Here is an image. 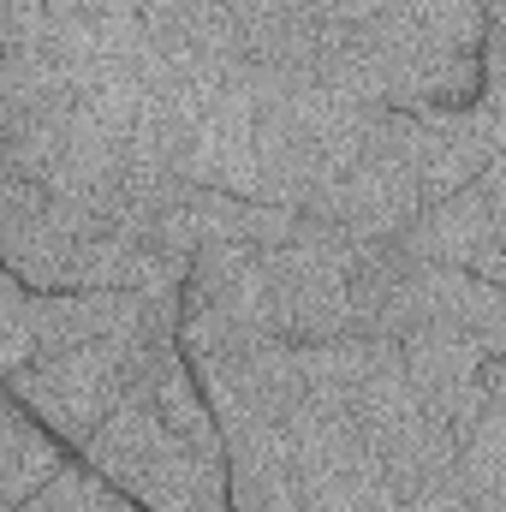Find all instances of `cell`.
Segmentation results:
<instances>
[{
	"mask_svg": "<svg viewBox=\"0 0 506 512\" xmlns=\"http://www.w3.org/2000/svg\"><path fill=\"white\" fill-rule=\"evenodd\" d=\"M489 60L501 66V78H506V30H495V36H489Z\"/></svg>",
	"mask_w": 506,
	"mask_h": 512,
	"instance_id": "8fae6325",
	"label": "cell"
},
{
	"mask_svg": "<svg viewBox=\"0 0 506 512\" xmlns=\"http://www.w3.org/2000/svg\"><path fill=\"white\" fill-rule=\"evenodd\" d=\"M18 512H143V507L126 501L102 471H90V465L72 453V465H66V471L36 495V501H24Z\"/></svg>",
	"mask_w": 506,
	"mask_h": 512,
	"instance_id": "9c48e42d",
	"label": "cell"
},
{
	"mask_svg": "<svg viewBox=\"0 0 506 512\" xmlns=\"http://www.w3.org/2000/svg\"><path fill=\"white\" fill-rule=\"evenodd\" d=\"M66 465H72V447L24 399L6 393V411H0V501H6V512L36 501Z\"/></svg>",
	"mask_w": 506,
	"mask_h": 512,
	"instance_id": "ba28073f",
	"label": "cell"
},
{
	"mask_svg": "<svg viewBox=\"0 0 506 512\" xmlns=\"http://www.w3.org/2000/svg\"><path fill=\"white\" fill-rule=\"evenodd\" d=\"M411 322H441L471 340H483L495 358H506V286L471 274V268H441L417 262L405 268V328Z\"/></svg>",
	"mask_w": 506,
	"mask_h": 512,
	"instance_id": "5b68a950",
	"label": "cell"
},
{
	"mask_svg": "<svg viewBox=\"0 0 506 512\" xmlns=\"http://www.w3.org/2000/svg\"><path fill=\"white\" fill-rule=\"evenodd\" d=\"M78 459L143 512H233V453L179 340L155 352Z\"/></svg>",
	"mask_w": 506,
	"mask_h": 512,
	"instance_id": "6da1fadb",
	"label": "cell"
},
{
	"mask_svg": "<svg viewBox=\"0 0 506 512\" xmlns=\"http://www.w3.org/2000/svg\"><path fill=\"white\" fill-rule=\"evenodd\" d=\"M489 245H495V203H489V185L483 179L471 191H453L441 203H423V215L399 239L405 256L441 262V268H471Z\"/></svg>",
	"mask_w": 506,
	"mask_h": 512,
	"instance_id": "52a82bcc",
	"label": "cell"
},
{
	"mask_svg": "<svg viewBox=\"0 0 506 512\" xmlns=\"http://www.w3.org/2000/svg\"><path fill=\"white\" fill-rule=\"evenodd\" d=\"M179 340V304L137 322L126 334H108L96 346H78V352H60V358H36L30 370L6 376V393L24 399L72 453L126 405V393L137 387V376L155 364V352Z\"/></svg>",
	"mask_w": 506,
	"mask_h": 512,
	"instance_id": "7a4b0ae2",
	"label": "cell"
},
{
	"mask_svg": "<svg viewBox=\"0 0 506 512\" xmlns=\"http://www.w3.org/2000/svg\"><path fill=\"white\" fill-rule=\"evenodd\" d=\"M179 298L173 292H36L24 286L18 274H6V340H0V364L6 376L30 370L36 358H60V352H78V346H96L108 334H126L137 322L173 310Z\"/></svg>",
	"mask_w": 506,
	"mask_h": 512,
	"instance_id": "3957f363",
	"label": "cell"
},
{
	"mask_svg": "<svg viewBox=\"0 0 506 512\" xmlns=\"http://www.w3.org/2000/svg\"><path fill=\"white\" fill-rule=\"evenodd\" d=\"M489 18H495V30H506V0H489Z\"/></svg>",
	"mask_w": 506,
	"mask_h": 512,
	"instance_id": "7c38bea8",
	"label": "cell"
},
{
	"mask_svg": "<svg viewBox=\"0 0 506 512\" xmlns=\"http://www.w3.org/2000/svg\"><path fill=\"white\" fill-rule=\"evenodd\" d=\"M399 352H405V376L417 387V399L465 441L471 423L483 417V399H489V364L495 352L459 328H441V322H411L399 334Z\"/></svg>",
	"mask_w": 506,
	"mask_h": 512,
	"instance_id": "277c9868",
	"label": "cell"
},
{
	"mask_svg": "<svg viewBox=\"0 0 506 512\" xmlns=\"http://www.w3.org/2000/svg\"><path fill=\"white\" fill-rule=\"evenodd\" d=\"M399 512H477V507H471V489H465V477H447V483H435V489L399 495Z\"/></svg>",
	"mask_w": 506,
	"mask_h": 512,
	"instance_id": "30bf717a",
	"label": "cell"
},
{
	"mask_svg": "<svg viewBox=\"0 0 506 512\" xmlns=\"http://www.w3.org/2000/svg\"><path fill=\"white\" fill-rule=\"evenodd\" d=\"M495 161V114L489 102L471 114H411V173L423 185V203H441L453 191H471Z\"/></svg>",
	"mask_w": 506,
	"mask_h": 512,
	"instance_id": "8992f818",
	"label": "cell"
}]
</instances>
